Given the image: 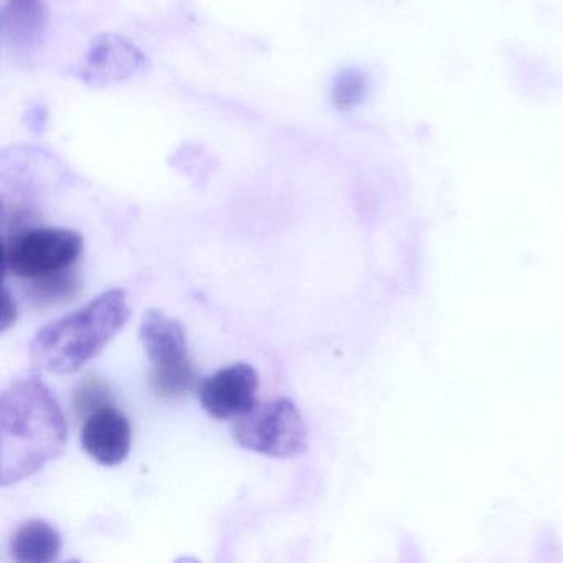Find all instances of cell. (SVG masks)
<instances>
[{"mask_svg":"<svg viewBox=\"0 0 563 563\" xmlns=\"http://www.w3.org/2000/svg\"><path fill=\"white\" fill-rule=\"evenodd\" d=\"M68 427L51 388L37 378L15 382L0 397V483H21L67 448Z\"/></svg>","mask_w":563,"mask_h":563,"instance_id":"6da1fadb","label":"cell"},{"mask_svg":"<svg viewBox=\"0 0 563 563\" xmlns=\"http://www.w3.org/2000/svg\"><path fill=\"white\" fill-rule=\"evenodd\" d=\"M128 319L126 292L110 289L41 329L31 344L32 365L48 374H75L110 344Z\"/></svg>","mask_w":563,"mask_h":563,"instance_id":"7a4b0ae2","label":"cell"},{"mask_svg":"<svg viewBox=\"0 0 563 563\" xmlns=\"http://www.w3.org/2000/svg\"><path fill=\"white\" fill-rule=\"evenodd\" d=\"M233 440L253 453L272 457H296L309 446L308 427L289 398L256 404L233 423Z\"/></svg>","mask_w":563,"mask_h":563,"instance_id":"3957f363","label":"cell"},{"mask_svg":"<svg viewBox=\"0 0 563 563\" xmlns=\"http://www.w3.org/2000/svg\"><path fill=\"white\" fill-rule=\"evenodd\" d=\"M84 253V236L68 229H35L4 242V272L25 279L60 275Z\"/></svg>","mask_w":563,"mask_h":563,"instance_id":"277c9868","label":"cell"},{"mask_svg":"<svg viewBox=\"0 0 563 563\" xmlns=\"http://www.w3.org/2000/svg\"><path fill=\"white\" fill-rule=\"evenodd\" d=\"M258 372L252 365L239 362L220 368L200 385V404L217 420L239 418L258 404Z\"/></svg>","mask_w":563,"mask_h":563,"instance_id":"5b68a950","label":"cell"},{"mask_svg":"<svg viewBox=\"0 0 563 563\" xmlns=\"http://www.w3.org/2000/svg\"><path fill=\"white\" fill-rule=\"evenodd\" d=\"M133 444V428L126 415L107 407L93 411L81 430L85 453L101 466H118L126 460Z\"/></svg>","mask_w":563,"mask_h":563,"instance_id":"8992f818","label":"cell"},{"mask_svg":"<svg viewBox=\"0 0 563 563\" xmlns=\"http://www.w3.org/2000/svg\"><path fill=\"white\" fill-rule=\"evenodd\" d=\"M47 27L44 0H8L2 14V35L18 57L24 60L34 57L44 44Z\"/></svg>","mask_w":563,"mask_h":563,"instance_id":"52a82bcc","label":"cell"},{"mask_svg":"<svg viewBox=\"0 0 563 563\" xmlns=\"http://www.w3.org/2000/svg\"><path fill=\"white\" fill-rule=\"evenodd\" d=\"M140 341L153 368L174 367L190 361L184 325L157 309H150L141 319Z\"/></svg>","mask_w":563,"mask_h":563,"instance_id":"ba28073f","label":"cell"},{"mask_svg":"<svg viewBox=\"0 0 563 563\" xmlns=\"http://www.w3.org/2000/svg\"><path fill=\"white\" fill-rule=\"evenodd\" d=\"M62 536L44 519H31L15 530L11 555L19 563H51L60 556Z\"/></svg>","mask_w":563,"mask_h":563,"instance_id":"9c48e42d","label":"cell"},{"mask_svg":"<svg viewBox=\"0 0 563 563\" xmlns=\"http://www.w3.org/2000/svg\"><path fill=\"white\" fill-rule=\"evenodd\" d=\"M143 57L137 54L133 45L124 42H107L98 45L90 55V68L93 78H121L123 75L134 74L140 67Z\"/></svg>","mask_w":563,"mask_h":563,"instance_id":"30bf717a","label":"cell"},{"mask_svg":"<svg viewBox=\"0 0 563 563\" xmlns=\"http://www.w3.org/2000/svg\"><path fill=\"white\" fill-rule=\"evenodd\" d=\"M197 371L192 361L174 367L153 368L151 387L159 398L184 397L196 385Z\"/></svg>","mask_w":563,"mask_h":563,"instance_id":"8fae6325","label":"cell"},{"mask_svg":"<svg viewBox=\"0 0 563 563\" xmlns=\"http://www.w3.org/2000/svg\"><path fill=\"white\" fill-rule=\"evenodd\" d=\"M364 93L365 78L358 71L345 70L335 80L332 98H334L335 107L347 110V108L361 103Z\"/></svg>","mask_w":563,"mask_h":563,"instance_id":"7c38bea8","label":"cell"},{"mask_svg":"<svg viewBox=\"0 0 563 563\" xmlns=\"http://www.w3.org/2000/svg\"><path fill=\"white\" fill-rule=\"evenodd\" d=\"M108 391L98 380H88L81 385L75 395V407L80 411L100 410L107 407Z\"/></svg>","mask_w":563,"mask_h":563,"instance_id":"4fadbf2b","label":"cell"},{"mask_svg":"<svg viewBox=\"0 0 563 563\" xmlns=\"http://www.w3.org/2000/svg\"><path fill=\"white\" fill-rule=\"evenodd\" d=\"M2 332L8 331L11 325H14L15 319H18V308H15L14 299L9 295L8 289L4 291V308H2Z\"/></svg>","mask_w":563,"mask_h":563,"instance_id":"5bb4252c","label":"cell"}]
</instances>
